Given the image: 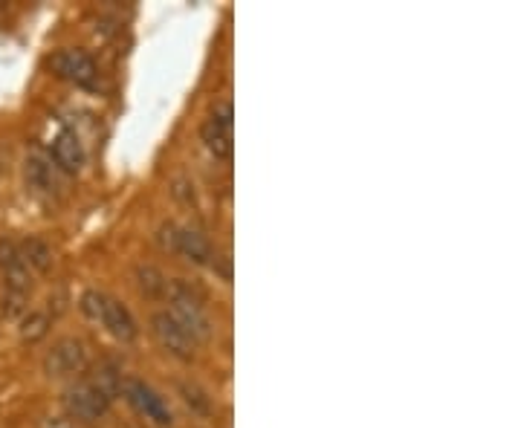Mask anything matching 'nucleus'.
Here are the masks:
<instances>
[{"instance_id": "2", "label": "nucleus", "mask_w": 521, "mask_h": 428, "mask_svg": "<svg viewBox=\"0 0 521 428\" xmlns=\"http://www.w3.org/2000/svg\"><path fill=\"white\" fill-rule=\"evenodd\" d=\"M168 301H171V316L177 319V324L192 336L194 342H203L212 336V321L203 310V295L194 290L186 278H174L168 281Z\"/></svg>"}, {"instance_id": "14", "label": "nucleus", "mask_w": 521, "mask_h": 428, "mask_svg": "<svg viewBox=\"0 0 521 428\" xmlns=\"http://www.w3.org/2000/svg\"><path fill=\"white\" fill-rule=\"evenodd\" d=\"M180 394H183V402L192 408L197 417H209V411H212V400H209V394H206L200 385H194V382H183V385H180Z\"/></svg>"}, {"instance_id": "15", "label": "nucleus", "mask_w": 521, "mask_h": 428, "mask_svg": "<svg viewBox=\"0 0 521 428\" xmlns=\"http://www.w3.org/2000/svg\"><path fill=\"white\" fill-rule=\"evenodd\" d=\"M47 333H50V316L47 313H29L24 324H21V339L29 345L41 342Z\"/></svg>"}, {"instance_id": "11", "label": "nucleus", "mask_w": 521, "mask_h": 428, "mask_svg": "<svg viewBox=\"0 0 521 428\" xmlns=\"http://www.w3.org/2000/svg\"><path fill=\"white\" fill-rule=\"evenodd\" d=\"M24 174H27V183L35 188V191L53 194L55 188H58V168L53 165V160H47V157H41V154H32V157H29Z\"/></svg>"}, {"instance_id": "5", "label": "nucleus", "mask_w": 521, "mask_h": 428, "mask_svg": "<svg viewBox=\"0 0 521 428\" xmlns=\"http://www.w3.org/2000/svg\"><path fill=\"white\" fill-rule=\"evenodd\" d=\"M160 241L165 246H171L174 252H180L183 258H189L192 264H200V267H215V249L212 243L206 241L200 232L194 229H186V226H174V223H165L160 229Z\"/></svg>"}, {"instance_id": "12", "label": "nucleus", "mask_w": 521, "mask_h": 428, "mask_svg": "<svg viewBox=\"0 0 521 428\" xmlns=\"http://www.w3.org/2000/svg\"><path fill=\"white\" fill-rule=\"evenodd\" d=\"M137 287L139 293L145 295V298H163L165 290H168V281H165V275L157 267H151V264H139Z\"/></svg>"}, {"instance_id": "9", "label": "nucleus", "mask_w": 521, "mask_h": 428, "mask_svg": "<svg viewBox=\"0 0 521 428\" xmlns=\"http://www.w3.org/2000/svg\"><path fill=\"white\" fill-rule=\"evenodd\" d=\"M151 333L171 356H177L183 362H189L194 356V339L177 324V319L171 313H154L151 316Z\"/></svg>"}, {"instance_id": "6", "label": "nucleus", "mask_w": 521, "mask_h": 428, "mask_svg": "<svg viewBox=\"0 0 521 428\" xmlns=\"http://www.w3.org/2000/svg\"><path fill=\"white\" fill-rule=\"evenodd\" d=\"M50 70H53L58 79L70 81L76 87H84V90H93L99 84V67L96 61L90 58L82 50H58V53L50 55Z\"/></svg>"}, {"instance_id": "3", "label": "nucleus", "mask_w": 521, "mask_h": 428, "mask_svg": "<svg viewBox=\"0 0 521 428\" xmlns=\"http://www.w3.org/2000/svg\"><path fill=\"white\" fill-rule=\"evenodd\" d=\"M82 313L87 319L99 321L110 336L119 339V342H134V339H137V319H134L131 310H128L122 301H116L113 295L99 293V290H87V293L82 295Z\"/></svg>"}, {"instance_id": "7", "label": "nucleus", "mask_w": 521, "mask_h": 428, "mask_svg": "<svg viewBox=\"0 0 521 428\" xmlns=\"http://www.w3.org/2000/svg\"><path fill=\"white\" fill-rule=\"evenodd\" d=\"M119 391H122L125 400L137 408L139 414H145V417L154 420L157 426H171V408H168V402H165L148 382H142L137 376H128V379H122Z\"/></svg>"}, {"instance_id": "13", "label": "nucleus", "mask_w": 521, "mask_h": 428, "mask_svg": "<svg viewBox=\"0 0 521 428\" xmlns=\"http://www.w3.org/2000/svg\"><path fill=\"white\" fill-rule=\"evenodd\" d=\"M21 255L27 261V267H32L35 272H47L53 267V249L38 238H29L27 243H21Z\"/></svg>"}, {"instance_id": "1", "label": "nucleus", "mask_w": 521, "mask_h": 428, "mask_svg": "<svg viewBox=\"0 0 521 428\" xmlns=\"http://www.w3.org/2000/svg\"><path fill=\"white\" fill-rule=\"evenodd\" d=\"M122 376L116 374L110 365H105L99 376H90L82 382H73L64 391V408L73 420L82 423H96L102 417H108L110 405H113V394L119 391Z\"/></svg>"}, {"instance_id": "8", "label": "nucleus", "mask_w": 521, "mask_h": 428, "mask_svg": "<svg viewBox=\"0 0 521 428\" xmlns=\"http://www.w3.org/2000/svg\"><path fill=\"white\" fill-rule=\"evenodd\" d=\"M87 368V348L82 339L64 336L53 345V350L44 356V371L50 376H76Z\"/></svg>"}, {"instance_id": "16", "label": "nucleus", "mask_w": 521, "mask_h": 428, "mask_svg": "<svg viewBox=\"0 0 521 428\" xmlns=\"http://www.w3.org/2000/svg\"><path fill=\"white\" fill-rule=\"evenodd\" d=\"M41 428H73L67 420H58V417H50V420H44Z\"/></svg>"}, {"instance_id": "10", "label": "nucleus", "mask_w": 521, "mask_h": 428, "mask_svg": "<svg viewBox=\"0 0 521 428\" xmlns=\"http://www.w3.org/2000/svg\"><path fill=\"white\" fill-rule=\"evenodd\" d=\"M53 162L58 171L64 174H76L82 171L84 165V148L82 139L73 134V131H61L53 139Z\"/></svg>"}, {"instance_id": "4", "label": "nucleus", "mask_w": 521, "mask_h": 428, "mask_svg": "<svg viewBox=\"0 0 521 428\" xmlns=\"http://www.w3.org/2000/svg\"><path fill=\"white\" fill-rule=\"evenodd\" d=\"M232 125H235V110L229 102H220L212 107L209 119L203 122L200 136L206 142V148L218 157V160H232L235 154V136H232Z\"/></svg>"}]
</instances>
